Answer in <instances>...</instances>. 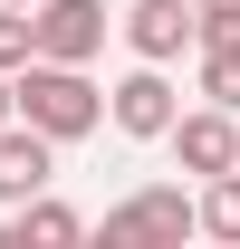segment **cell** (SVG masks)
Returning <instances> with one entry per match:
<instances>
[{"label":"cell","mask_w":240,"mask_h":249,"mask_svg":"<svg viewBox=\"0 0 240 249\" xmlns=\"http://www.w3.org/2000/svg\"><path fill=\"white\" fill-rule=\"evenodd\" d=\"M192 230H202V201H192L182 182H144V192H125L116 211L96 220L106 249H182Z\"/></svg>","instance_id":"2"},{"label":"cell","mask_w":240,"mask_h":249,"mask_svg":"<svg viewBox=\"0 0 240 249\" xmlns=\"http://www.w3.org/2000/svg\"><path fill=\"white\" fill-rule=\"evenodd\" d=\"M20 115L39 134H58V144H87L96 124H106V87H96L87 67H67V58H29L20 67Z\"/></svg>","instance_id":"1"},{"label":"cell","mask_w":240,"mask_h":249,"mask_svg":"<svg viewBox=\"0 0 240 249\" xmlns=\"http://www.w3.org/2000/svg\"><path fill=\"white\" fill-rule=\"evenodd\" d=\"M173 115H182V87H173V67H154V58H135L116 87H106V124H116L125 144H163Z\"/></svg>","instance_id":"3"},{"label":"cell","mask_w":240,"mask_h":249,"mask_svg":"<svg viewBox=\"0 0 240 249\" xmlns=\"http://www.w3.org/2000/svg\"><path fill=\"white\" fill-rule=\"evenodd\" d=\"M202 10V38H240V0H192Z\"/></svg>","instance_id":"12"},{"label":"cell","mask_w":240,"mask_h":249,"mask_svg":"<svg viewBox=\"0 0 240 249\" xmlns=\"http://www.w3.org/2000/svg\"><path fill=\"white\" fill-rule=\"evenodd\" d=\"M29 19H39V58H67V67H96L106 38H116L106 0H39Z\"/></svg>","instance_id":"5"},{"label":"cell","mask_w":240,"mask_h":249,"mask_svg":"<svg viewBox=\"0 0 240 249\" xmlns=\"http://www.w3.org/2000/svg\"><path fill=\"white\" fill-rule=\"evenodd\" d=\"M192 201H202V240L240 249V163H231V173H211V182L192 192Z\"/></svg>","instance_id":"10"},{"label":"cell","mask_w":240,"mask_h":249,"mask_svg":"<svg viewBox=\"0 0 240 249\" xmlns=\"http://www.w3.org/2000/svg\"><path fill=\"white\" fill-rule=\"evenodd\" d=\"M20 115V77H10V67H0V124Z\"/></svg>","instance_id":"13"},{"label":"cell","mask_w":240,"mask_h":249,"mask_svg":"<svg viewBox=\"0 0 240 249\" xmlns=\"http://www.w3.org/2000/svg\"><path fill=\"white\" fill-rule=\"evenodd\" d=\"M163 144H173V163L192 173V182H211V173L240 163V115H231V106H182Z\"/></svg>","instance_id":"6"},{"label":"cell","mask_w":240,"mask_h":249,"mask_svg":"<svg viewBox=\"0 0 240 249\" xmlns=\"http://www.w3.org/2000/svg\"><path fill=\"white\" fill-rule=\"evenodd\" d=\"M192 96L240 115V38H202V48H192Z\"/></svg>","instance_id":"9"},{"label":"cell","mask_w":240,"mask_h":249,"mask_svg":"<svg viewBox=\"0 0 240 249\" xmlns=\"http://www.w3.org/2000/svg\"><path fill=\"white\" fill-rule=\"evenodd\" d=\"M116 38L135 48V58L173 67V58L202 48V10H192V0H125V10H116Z\"/></svg>","instance_id":"4"},{"label":"cell","mask_w":240,"mask_h":249,"mask_svg":"<svg viewBox=\"0 0 240 249\" xmlns=\"http://www.w3.org/2000/svg\"><path fill=\"white\" fill-rule=\"evenodd\" d=\"M87 240V220L67 211L58 192H39V201H20V211H0V249H77Z\"/></svg>","instance_id":"8"},{"label":"cell","mask_w":240,"mask_h":249,"mask_svg":"<svg viewBox=\"0 0 240 249\" xmlns=\"http://www.w3.org/2000/svg\"><path fill=\"white\" fill-rule=\"evenodd\" d=\"M20 10H39V0H20Z\"/></svg>","instance_id":"14"},{"label":"cell","mask_w":240,"mask_h":249,"mask_svg":"<svg viewBox=\"0 0 240 249\" xmlns=\"http://www.w3.org/2000/svg\"><path fill=\"white\" fill-rule=\"evenodd\" d=\"M39 58V19L29 10H20V0H0V67H10V77H20V67Z\"/></svg>","instance_id":"11"},{"label":"cell","mask_w":240,"mask_h":249,"mask_svg":"<svg viewBox=\"0 0 240 249\" xmlns=\"http://www.w3.org/2000/svg\"><path fill=\"white\" fill-rule=\"evenodd\" d=\"M48 182H58V134H39L29 115H10V124H0V211L39 201Z\"/></svg>","instance_id":"7"}]
</instances>
